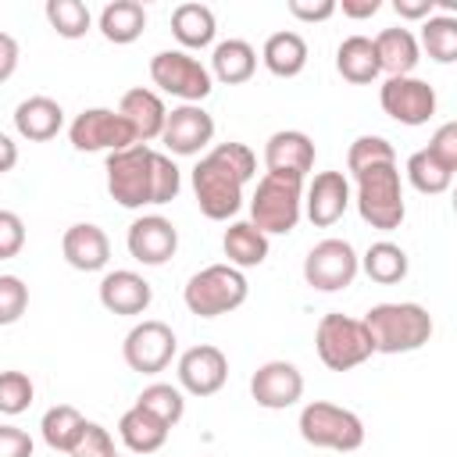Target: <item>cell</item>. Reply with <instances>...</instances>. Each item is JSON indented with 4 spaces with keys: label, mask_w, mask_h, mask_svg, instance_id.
<instances>
[{
    "label": "cell",
    "mask_w": 457,
    "mask_h": 457,
    "mask_svg": "<svg viewBox=\"0 0 457 457\" xmlns=\"http://www.w3.org/2000/svg\"><path fill=\"white\" fill-rule=\"evenodd\" d=\"M107 193L136 211L146 204H171L182 189V171L168 154L150 150L146 143H132L125 150L107 154Z\"/></svg>",
    "instance_id": "6da1fadb"
},
{
    "label": "cell",
    "mask_w": 457,
    "mask_h": 457,
    "mask_svg": "<svg viewBox=\"0 0 457 457\" xmlns=\"http://www.w3.org/2000/svg\"><path fill=\"white\" fill-rule=\"evenodd\" d=\"M257 157L246 143H218L193 168V196L204 218L228 221L243 207V186L253 179Z\"/></svg>",
    "instance_id": "7a4b0ae2"
},
{
    "label": "cell",
    "mask_w": 457,
    "mask_h": 457,
    "mask_svg": "<svg viewBox=\"0 0 457 457\" xmlns=\"http://www.w3.org/2000/svg\"><path fill=\"white\" fill-rule=\"evenodd\" d=\"M361 325L375 353H411L432 339V314L421 303H375Z\"/></svg>",
    "instance_id": "3957f363"
},
{
    "label": "cell",
    "mask_w": 457,
    "mask_h": 457,
    "mask_svg": "<svg viewBox=\"0 0 457 457\" xmlns=\"http://www.w3.org/2000/svg\"><path fill=\"white\" fill-rule=\"evenodd\" d=\"M303 214V179L264 171L250 196V225L264 236H286Z\"/></svg>",
    "instance_id": "277c9868"
},
{
    "label": "cell",
    "mask_w": 457,
    "mask_h": 457,
    "mask_svg": "<svg viewBox=\"0 0 457 457\" xmlns=\"http://www.w3.org/2000/svg\"><path fill=\"white\" fill-rule=\"evenodd\" d=\"M246 293H250V286H246V275L239 268H232V264H207V268H200L186 282L182 300H186L189 314L218 318V314H228V311L243 307Z\"/></svg>",
    "instance_id": "5b68a950"
},
{
    "label": "cell",
    "mask_w": 457,
    "mask_h": 457,
    "mask_svg": "<svg viewBox=\"0 0 457 457\" xmlns=\"http://www.w3.org/2000/svg\"><path fill=\"white\" fill-rule=\"evenodd\" d=\"M357 179V211L371 228L393 232L400 228L407 207H403V182L396 164H375L353 175Z\"/></svg>",
    "instance_id": "8992f818"
},
{
    "label": "cell",
    "mask_w": 457,
    "mask_h": 457,
    "mask_svg": "<svg viewBox=\"0 0 457 457\" xmlns=\"http://www.w3.org/2000/svg\"><path fill=\"white\" fill-rule=\"evenodd\" d=\"M314 350L328 371H350L375 353L361 318H350L339 311L321 314V321L314 328Z\"/></svg>",
    "instance_id": "52a82bcc"
},
{
    "label": "cell",
    "mask_w": 457,
    "mask_h": 457,
    "mask_svg": "<svg viewBox=\"0 0 457 457\" xmlns=\"http://www.w3.org/2000/svg\"><path fill=\"white\" fill-rule=\"evenodd\" d=\"M296 428H300L303 443L321 446V450L350 453V450H361V443H364V421L353 411H346L339 403H328V400H311L300 411Z\"/></svg>",
    "instance_id": "ba28073f"
},
{
    "label": "cell",
    "mask_w": 457,
    "mask_h": 457,
    "mask_svg": "<svg viewBox=\"0 0 457 457\" xmlns=\"http://www.w3.org/2000/svg\"><path fill=\"white\" fill-rule=\"evenodd\" d=\"M150 79L157 89L179 96L182 104H200L211 96L214 79L207 71V64H200V57L186 54V50H161L150 57Z\"/></svg>",
    "instance_id": "9c48e42d"
},
{
    "label": "cell",
    "mask_w": 457,
    "mask_h": 457,
    "mask_svg": "<svg viewBox=\"0 0 457 457\" xmlns=\"http://www.w3.org/2000/svg\"><path fill=\"white\" fill-rule=\"evenodd\" d=\"M361 271V257L346 239H321L303 257V282L318 293L346 289Z\"/></svg>",
    "instance_id": "30bf717a"
},
{
    "label": "cell",
    "mask_w": 457,
    "mask_h": 457,
    "mask_svg": "<svg viewBox=\"0 0 457 457\" xmlns=\"http://www.w3.org/2000/svg\"><path fill=\"white\" fill-rule=\"evenodd\" d=\"M175 350H179V339H175L171 325H164V321H157V318H146V321L132 325L129 336H125V343H121L125 364H129L132 371H139V375H157V371H164V368L171 364Z\"/></svg>",
    "instance_id": "8fae6325"
},
{
    "label": "cell",
    "mask_w": 457,
    "mask_h": 457,
    "mask_svg": "<svg viewBox=\"0 0 457 457\" xmlns=\"http://www.w3.org/2000/svg\"><path fill=\"white\" fill-rule=\"evenodd\" d=\"M68 139H71V146L82 150V154H96V150L114 154V150H125V146L136 143L129 121H125L118 111H111V107H86V111L68 125Z\"/></svg>",
    "instance_id": "7c38bea8"
},
{
    "label": "cell",
    "mask_w": 457,
    "mask_h": 457,
    "mask_svg": "<svg viewBox=\"0 0 457 457\" xmlns=\"http://www.w3.org/2000/svg\"><path fill=\"white\" fill-rule=\"evenodd\" d=\"M378 104L400 125H425L436 114V89L425 79L400 75V79H386L382 82Z\"/></svg>",
    "instance_id": "4fadbf2b"
},
{
    "label": "cell",
    "mask_w": 457,
    "mask_h": 457,
    "mask_svg": "<svg viewBox=\"0 0 457 457\" xmlns=\"http://www.w3.org/2000/svg\"><path fill=\"white\" fill-rule=\"evenodd\" d=\"M161 139H164V146L171 154L193 157V154H200L214 139V118L200 104H179V107L168 111L164 129H161Z\"/></svg>",
    "instance_id": "5bb4252c"
},
{
    "label": "cell",
    "mask_w": 457,
    "mask_h": 457,
    "mask_svg": "<svg viewBox=\"0 0 457 457\" xmlns=\"http://www.w3.org/2000/svg\"><path fill=\"white\" fill-rule=\"evenodd\" d=\"M250 396L257 400V407L286 411L303 396V375L289 361H264L250 375Z\"/></svg>",
    "instance_id": "9a60e30c"
},
{
    "label": "cell",
    "mask_w": 457,
    "mask_h": 457,
    "mask_svg": "<svg viewBox=\"0 0 457 457\" xmlns=\"http://www.w3.org/2000/svg\"><path fill=\"white\" fill-rule=\"evenodd\" d=\"M228 378V361L218 346L200 343L179 357V386L189 396H214Z\"/></svg>",
    "instance_id": "2e32d148"
},
{
    "label": "cell",
    "mask_w": 457,
    "mask_h": 457,
    "mask_svg": "<svg viewBox=\"0 0 457 457\" xmlns=\"http://www.w3.org/2000/svg\"><path fill=\"white\" fill-rule=\"evenodd\" d=\"M125 246H129V253H132L139 264L157 268V264H164V261L175 257V250H179V232H175V225H171L168 218H161V214H143V218H136V221L129 225Z\"/></svg>",
    "instance_id": "e0dca14e"
},
{
    "label": "cell",
    "mask_w": 457,
    "mask_h": 457,
    "mask_svg": "<svg viewBox=\"0 0 457 457\" xmlns=\"http://www.w3.org/2000/svg\"><path fill=\"white\" fill-rule=\"evenodd\" d=\"M350 207V182L343 171H318L303 193V211L311 218V225L328 228L336 225Z\"/></svg>",
    "instance_id": "ac0fdd59"
},
{
    "label": "cell",
    "mask_w": 457,
    "mask_h": 457,
    "mask_svg": "<svg viewBox=\"0 0 457 457\" xmlns=\"http://www.w3.org/2000/svg\"><path fill=\"white\" fill-rule=\"evenodd\" d=\"M264 164L275 175H296L303 179L314 168V143L300 129H278L264 143Z\"/></svg>",
    "instance_id": "d6986e66"
},
{
    "label": "cell",
    "mask_w": 457,
    "mask_h": 457,
    "mask_svg": "<svg viewBox=\"0 0 457 457\" xmlns=\"http://www.w3.org/2000/svg\"><path fill=\"white\" fill-rule=\"evenodd\" d=\"M154 300V289L143 275L129 271V268H118V271H107L100 278V303L111 311V314H121V318H136L150 307Z\"/></svg>",
    "instance_id": "ffe728a7"
},
{
    "label": "cell",
    "mask_w": 457,
    "mask_h": 457,
    "mask_svg": "<svg viewBox=\"0 0 457 457\" xmlns=\"http://www.w3.org/2000/svg\"><path fill=\"white\" fill-rule=\"evenodd\" d=\"M61 253L75 271H100L111 261V239L100 225L93 221H79L64 232L61 239Z\"/></svg>",
    "instance_id": "44dd1931"
},
{
    "label": "cell",
    "mask_w": 457,
    "mask_h": 457,
    "mask_svg": "<svg viewBox=\"0 0 457 457\" xmlns=\"http://www.w3.org/2000/svg\"><path fill=\"white\" fill-rule=\"evenodd\" d=\"M118 114L129 121L136 143H150V139H161V129H164V118H168V107L164 100L154 93V89H129L118 104Z\"/></svg>",
    "instance_id": "7402d4cb"
},
{
    "label": "cell",
    "mask_w": 457,
    "mask_h": 457,
    "mask_svg": "<svg viewBox=\"0 0 457 457\" xmlns=\"http://www.w3.org/2000/svg\"><path fill=\"white\" fill-rule=\"evenodd\" d=\"M64 125V111L54 96H29L14 107V129L21 139L29 143H46L61 132Z\"/></svg>",
    "instance_id": "603a6c76"
},
{
    "label": "cell",
    "mask_w": 457,
    "mask_h": 457,
    "mask_svg": "<svg viewBox=\"0 0 457 457\" xmlns=\"http://www.w3.org/2000/svg\"><path fill=\"white\" fill-rule=\"evenodd\" d=\"M375 57H378V71H386L389 79H400V75H411L418 57H421V46L414 39L411 29H382L375 39Z\"/></svg>",
    "instance_id": "cb8c5ba5"
},
{
    "label": "cell",
    "mask_w": 457,
    "mask_h": 457,
    "mask_svg": "<svg viewBox=\"0 0 457 457\" xmlns=\"http://www.w3.org/2000/svg\"><path fill=\"white\" fill-rule=\"evenodd\" d=\"M261 61H264V68H268L271 75L293 79V75H300V71L307 68V39H303L300 32H289V29L271 32V36L264 39Z\"/></svg>",
    "instance_id": "d4e9b609"
},
{
    "label": "cell",
    "mask_w": 457,
    "mask_h": 457,
    "mask_svg": "<svg viewBox=\"0 0 457 457\" xmlns=\"http://www.w3.org/2000/svg\"><path fill=\"white\" fill-rule=\"evenodd\" d=\"M171 32L186 46V54L189 50H204V46L214 43V32H218L214 11L207 4H193V0L189 4H179L171 11Z\"/></svg>",
    "instance_id": "484cf974"
},
{
    "label": "cell",
    "mask_w": 457,
    "mask_h": 457,
    "mask_svg": "<svg viewBox=\"0 0 457 457\" xmlns=\"http://www.w3.org/2000/svg\"><path fill=\"white\" fill-rule=\"evenodd\" d=\"M207 71H211V79H218L225 86H239L257 71V50L246 39H225L214 46Z\"/></svg>",
    "instance_id": "4316f807"
},
{
    "label": "cell",
    "mask_w": 457,
    "mask_h": 457,
    "mask_svg": "<svg viewBox=\"0 0 457 457\" xmlns=\"http://www.w3.org/2000/svg\"><path fill=\"white\" fill-rule=\"evenodd\" d=\"M146 29V7L139 0H111L104 11H100V32L107 43H136Z\"/></svg>",
    "instance_id": "83f0119b"
},
{
    "label": "cell",
    "mask_w": 457,
    "mask_h": 457,
    "mask_svg": "<svg viewBox=\"0 0 457 457\" xmlns=\"http://www.w3.org/2000/svg\"><path fill=\"white\" fill-rule=\"evenodd\" d=\"M336 71L353 82V86H368L375 82L382 71H378V57H375V43L368 36H346L336 50Z\"/></svg>",
    "instance_id": "f1b7e54d"
},
{
    "label": "cell",
    "mask_w": 457,
    "mask_h": 457,
    "mask_svg": "<svg viewBox=\"0 0 457 457\" xmlns=\"http://www.w3.org/2000/svg\"><path fill=\"white\" fill-rule=\"evenodd\" d=\"M168 432L171 428L161 418H154L150 411H143V407H129L121 414V421H118V436H121V443L132 453H154V450H161L164 439H168Z\"/></svg>",
    "instance_id": "f546056e"
},
{
    "label": "cell",
    "mask_w": 457,
    "mask_h": 457,
    "mask_svg": "<svg viewBox=\"0 0 457 457\" xmlns=\"http://www.w3.org/2000/svg\"><path fill=\"white\" fill-rule=\"evenodd\" d=\"M221 250H225L232 268H239V271L243 268H257L268 257V236L261 228H253L250 221H232L225 228V236H221Z\"/></svg>",
    "instance_id": "4dcf8cb0"
},
{
    "label": "cell",
    "mask_w": 457,
    "mask_h": 457,
    "mask_svg": "<svg viewBox=\"0 0 457 457\" xmlns=\"http://www.w3.org/2000/svg\"><path fill=\"white\" fill-rule=\"evenodd\" d=\"M361 268H364V275L371 278V282H378V286H393V282H403L407 278V253H403V246H396V243H389V239H378V243H371L368 246V253L361 257Z\"/></svg>",
    "instance_id": "1f68e13d"
},
{
    "label": "cell",
    "mask_w": 457,
    "mask_h": 457,
    "mask_svg": "<svg viewBox=\"0 0 457 457\" xmlns=\"http://www.w3.org/2000/svg\"><path fill=\"white\" fill-rule=\"evenodd\" d=\"M82 425H86V418H82L71 403H57V407H50V411L43 414V421H39L46 446H50V450H57V453H68V450L75 446V439H79Z\"/></svg>",
    "instance_id": "d6a6232c"
},
{
    "label": "cell",
    "mask_w": 457,
    "mask_h": 457,
    "mask_svg": "<svg viewBox=\"0 0 457 457\" xmlns=\"http://www.w3.org/2000/svg\"><path fill=\"white\" fill-rule=\"evenodd\" d=\"M421 46L428 50L432 61L453 64L457 61V18L450 14H432L421 21Z\"/></svg>",
    "instance_id": "836d02e7"
},
{
    "label": "cell",
    "mask_w": 457,
    "mask_h": 457,
    "mask_svg": "<svg viewBox=\"0 0 457 457\" xmlns=\"http://www.w3.org/2000/svg\"><path fill=\"white\" fill-rule=\"evenodd\" d=\"M136 407L150 411V414H154V418H161L168 428H175V425L182 421V414H186V396H182V389H179V386L150 382V386L139 393Z\"/></svg>",
    "instance_id": "e575fe53"
},
{
    "label": "cell",
    "mask_w": 457,
    "mask_h": 457,
    "mask_svg": "<svg viewBox=\"0 0 457 457\" xmlns=\"http://www.w3.org/2000/svg\"><path fill=\"white\" fill-rule=\"evenodd\" d=\"M43 11H46L50 29L57 36H64V39H82L89 32V25H93V14H89V7L82 0H46Z\"/></svg>",
    "instance_id": "d590c367"
},
{
    "label": "cell",
    "mask_w": 457,
    "mask_h": 457,
    "mask_svg": "<svg viewBox=\"0 0 457 457\" xmlns=\"http://www.w3.org/2000/svg\"><path fill=\"white\" fill-rule=\"evenodd\" d=\"M407 179H411V186H414L418 193L436 196V193H446V189H450L453 171H446L428 150H414V154L407 157Z\"/></svg>",
    "instance_id": "8d00e7d4"
},
{
    "label": "cell",
    "mask_w": 457,
    "mask_h": 457,
    "mask_svg": "<svg viewBox=\"0 0 457 457\" xmlns=\"http://www.w3.org/2000/svg\"><path fill=\"white\" fill-rule=\"evenodd\" d=\"M375 164H396V150L386 136H357L346 150V168L357 175L364 168H375Z\"/></svg>",
    "instance_id": "74e56055"
},
{
    "label": "cell",
    "mask_w": 457,
    "mask_h": 457,
    "mask_svg": "<svg viewBox=\"0 0 457 457\" xmlns=\"http://www.w3.org/2000/svg\"><path fill=\"white\" fill-rule=\"evenodd\" d=\"M32 396H36V386H32V378L25 375V371H0V414H21V411H29V403H32Z\"/></svg>",
    "instance_id": "f35d334b"
},
{
    "label": "cell",
    "mask_w": 457,
    "mask_h": 457,
    "mask_svg": "<svg viewBox=\"0 0 457 457\" xmlns=\"http://www.w3.org/2000/svg\"><path fill=\"white\" fill-rule=\"evenodd\" d=\"M68 457H114V439L100 421H86Z\"/></svg>",
    "instance_id": "ab89813d"
},
{
    "label": "cell",
    "mask_w": 457,
    "mask_h": 457,
    "mask_svg": "<svg viewBox=\"0 0 457 457\" xmlns=\"http://www.w3.org/2000/svg\"><path fill=\"white\" fill-rule=\"evenodd\" d=\"M29 307V286L18 275H0V325H14Z\"/></svg>",
    "instance_id": "60d3db41"
},
{
    "label": "cell",
    "mask_w": 457,
    "mask_h": 457,
    "mask_svg": "<svg viewBox=\"0 0 457 457\" xmlns=\"http://www.w3.org/2000/svg\"><path fill=\"white\" fill-rule=\"evenodd\" d=\"M425 150H428V154H432L446 171H457V121L439 125Z\"/></svg>",
    "instance_id": "b9f144b4"
},
{
    "label": "cell",
    "mask_w": 457,
    "mask_h": 457,
    "mask_svg": "<svg viewBox=\"0 0 457 457\" xmlns=\"http://www.w3.org/2000/svg\"><path fill=\"white\" fill-rule=\"evenodd\" d=\"M25 246V221L14 211H0V261L18 257Z\"/></svg>",
    "instance_id": "7bdbcfd3"
},
{
    "label": "cell",
    "mask_w": 457,
    "mask_h": 457,
    "mask_svg": "<svg viewBox=\"0 0 457 457\" xmlns=\"http://www.w3.org/2000/svg\"><path fill=\"white\" fill-rule=\"evenodd\" d=\"M0 457H32V436L18 425H0Z\"/></svg>",
    "instance_id": "ee69618b"
},
{
    "label": "cell",
    "mask_w": 457,
    "mask_h": 457,
    "mask_svg": "<svg viewBox=\"0 0 457 457\" xmlns=\"http://www.w3.org/2000/svg\"><path fill=\"white\" fill-rule=\"evenodd\" d=\"M286 7H289V14L296 21H311V25L336 14V0H289Z\"/></svg>",
    "instance_id": "f6af8a7d"
},
{
    "label": "cell",
    "mask_w": 457,
    "mask_h": 457,
    "mask_svg": "<svg viewBox=\"0 0 457 457\" xmlns=\"http://www.w3.org/2000/svg\"><path fill=\"white\" fill-rule=\"evenodd\" d=\"M18 57H21L18 39L11 32H0V82H7L18 71Z\"/></svg>",
    "instance_id": "bcb514c9"
},
{
    "label": "cell",
    "mask_w": 457,
    "mask_h": 457,
    "mask_svg": "<svg viewBox=\"0 0 457 457\" xmlns=\"http://www.w3.org/2000/svg\"><path fill=\"white\" fill-rule=\"evenodd\" d=\"M393 11L407 21H425L436 11V0H393Z\"/></svg>",
    "instance_id": "7dc6e473"
},
{
    "label": "cell",
    "mask_w": 457,
    "mask_h": 457,
    "mask_svg": "<svg viewBox=\"0 0 457 457\" xmlns=\"http://www.w3.org/2000/svg\"><path fill=\"white\" fill-rule=\"evenodd\" d=\"M378 7H382V0H343V4H336V11H343L346 18H371V14H378Z\"/></svg>",
    "instance_id": "c3c4849f"
},
{
    "label": "cell",
    "mask_w": 457,
    "mask_h": 457,
    "mask_svg": "<svg viewBox=\"0 0 457 457\" xmlns=\"http://www.w3.org/2000/svg\"><path fill=\"white\" fill-rule=\"evenodd\" d=\"M14 164H18V143L7 132H0V175H7Z\"/></svg>",
    "instance_id": "681fc988"
},
{
    "label": "cell",
    "mask_w": 457,
    "mask_h": 457,
    "mask_svg": "<svg viewBox=\"0 0 457 457\" xmlns=\"http://www.w3.org/2000/svg\"><path fill=\"white\" fill-rule=\"evenodd\" d=\"M114 457H121V453H114Z\"/></svg>",
    "instance_id": "f907efd6"
}]
</instances>
